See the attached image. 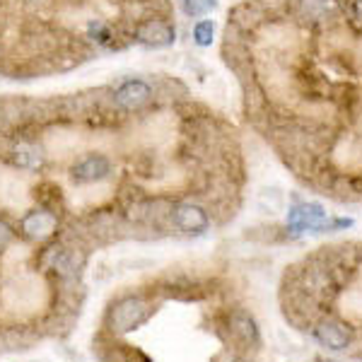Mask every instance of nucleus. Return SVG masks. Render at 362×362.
I'll use <instances>...</instances> for the list:
<instances>
[{
	"label": "nucleus",
	"mask_w": 362,
	"mask_h": 362,
	"mask_svg": "<svg viewBox=\"0 0 362 362\" xmlns=\"http://www.w3.org/2000/svg\"><path fill=\"white\" fill-rule=\"evenodd\" d=\"M312 331L321 346H326L331 350L350 348V343H353V331H350V326L336 317H321L319 321H314Z\"/></svg>",
	"instance_id": "1"
},
{
	"label": "nucleus",
	"mask_w": 362,
	"mask_h": 362,
	"mask_svg": "<svg viewBox=\"0 0 362 362\" xmlns=\"http://www.w3.org/2000/svg\"><path fill=\"white\" fill-rule=\"evenodd\" d=\"M10 239H13V230H10L5 223H0V249H5L10 244Z\"/></svg>",
	"instance_id": "16"
},
{
	"label": "nucleus",
	"mask_w": 362,
	"mask_h": 362,
	"mask_svg": "<svg viewBox=\"0 0 362 362\" xmlns=\"http://www.w3.org/2000/svg\"><path fill=\"white\" fill-rule=\"evenodd\" d=\"M232 336L237 338L242 346H259V329H256V321L249 317L247 312H235L230 319Z\"/></svg>",
	"instance_id": "9"
},
{
	"label": "nucleus",
	"mask_w": 362,
	"mask_h": 362,
	"mask_svg": "<svg viewBox=\"0 0 362 362\" xmlns=\"http://www.w3.org/2000/svg\"><path fill=\"white\" fill-rule=\"evenodd\" d=\"M353 17L362 22V0H355L353 3Z\"/></svg>",
	"instance_id": "17"
},
{
	"label": "nucleus",
	"mask_w": 362,
	"mask_h": 362,
	"mask_svg": "<svg viewBox=\"0 0 362 362\" xmlns=\"http://www.w3.org/2000/svg\"><path fill=\"white\" fill-rule=\"evenodd\" d=\"M329 225L326 220V213L314 203H302V206H295L290 210L288 218V227L293 232H305V230H321V227Z\"/></svg>",
	"instance_id": "7"
},
{
	"label": "nucleus",
	"mask_w": 362,
	"mask_h": 362,
	"mask_svg": "<svg viewBox=\"0 0 362 362\" xmlns=\"http://www.w3.org/2000/svg\"><path fill=\"white\" fill-rule=\"evenodd\" d=\"M172 223L179 232H184V235H203V232L208 230L210 220H208V213L201 206L179 203L177 208H172Z\"/></svg>",
	"instance_id": "6"
},
{
	"label": "nucleus",
	"mask_w": 362,
	"mask_h": 362,
	"mask_svg": "<svg viewBox=\"0 0 362 362\" xmlns=\"http://www.w3.org/2000/svg\"><path fill=\"white\" fill-rule=\"evenodd\" d=\"M70 174H73L75 184H97V181H104L112 174V160L107 155L90 153L75 162Z\"/></svg>",
	"instance_id": "4"
},
{
	"label": "nucleus",
	"mask_w": 362,
	"mask_h": 362,
	"mask_svg": "<svg viewBox=\"0 0 362 362\" xmlns=\"http://www.w3.org/2000/svg\"><path fill=\"white\" fill-rule=\"evenodd\" d=\"M145 317H148V305L140 297H124L112 309V326L114 331L126 334V331H133L136 326L143 324Z\"/></svg>",
	"instance_id": "3"
},
{
	"label": "nucleus",
	"mask_w": 362,
	"mask_h": 362,
	"mask_svg": "<svg viewBox=\"0 0 362 362\" xmlns=\"http://www.w3.org/2000/svg\"><path fill=\"white\" fill-rule=\"evenodd\" d=\"M58 227V220L54 213L49 210H32L22 218V232L32 239H46L56 232Z\"/></svg>",
	"instance_id": "8"
},
{
	"label": "nucleus",
	"mask_w": 362,
	"mask_h": 362,
	"mask_svg": "<svg viewBox=\"0 0 362 362\" xmlns=\"http://www.w3.org/2000/svg\"><path fill=\"white\" fill-rule=\"evenodd\" d=\"M13 160H15V165L20 167V169H39L44 165V155H42V150L37 148L34 143H20L15 148V153H13Z\"/></svg>",
	"instance_id": "11"
},
{
	"label": "nucleus",
	"mask_w": 362,
	"mask_h": 362,
	"mask_svg": "<svg viewBox=\"0 0 362 362\" xmlns=\"http://www.w3.org/2000/svg\"><path fill=\"white\" fill-rule=\"evenodd\" d=\"M136 39L140 44L150 46V49H165L172 46L177 39V29L169 25L167 20H145L136 27Z\"/></svg>",
	"instance_id": "5"
},
{
	"label": "nucleus",
	"mask_w": 362,
	"mask_h": 362,
	"mask_svg": "<svg viewBox=\"0 0 362 362\" xmlns=\"http://www.w3.org/2000/svg\"><path fill=\"white\" fill-rule=\"evenodd\" d=\"M153 102V87L145 80H124L114 90V104L124 112H138Z\"/></svg>",
	"instance_id": "2"
},
{
	"label": "nucleus",
	"mask_w": 362,
	"mask_h": 362,
	"mask_svg": "<svg viewBox=\"0 0 362 362\" xmlns=\"http://www.w3.org/2000/svg\"><path fill=\"white\" fill-rule=\"evenodd\" d=\"M179 5L189 17H203L218 8V0H179Z\"/></svg>",
	"instance_id": "12"
},
{
	"label": "nucleus",
	"mask_w": 362,
	"mask_h": 362,
	"mask_svg": "<svg viewBox=\"0 0 362 362\" xmlns=\"http://www.w3.org/2000/svg\"><path fill=\"white\" fill-rule=\"evenodd\" d=\"M259 206L268 213H278L283 208V194L278 189H264L259 194Z\"/></svg>",
	"instance_id": "14"
},
{
	"label": "nucleus",
	"mask_w": 362,
	"mask_h": 362,
	"mask_svg": "<svg viewBox=\"0 0 362 362\" xmlns=\"http://www.w3.org/2000/svg\"><path fill=\"white\" fill-rule=\"evenodd\" d=\"M338 10V0H300L297 13L305 22H324Z\"/></svg>",
	"instance_id": "10"
},
{
	"label": "nucleus",
	"mask_w": 362,
	"mask_h": 362,
	"mask_svg": "<svg viewBox=\"0 0 362 362\" xmlns=\"http://www.w3.org/2000/svg\"><path fill=\"white\" fill-rule=\"evenodd\" d=\"M87 29H90V37H95V42H99V44H109V42H112V29L104 25V22L92 20Z\"/></svg>",
	"instance_id": "15"
},
{
	"label": "nucleus",
	"mask_w": 362,
	"mask_h": 362,
	"mask_svg": "<svg viewBox=\"0 0 362 362\" xmlns=\"http://www.w3.org/2000/svg\"><path fill=\"white\" fill-rule=\"evenodd\" d=\"M213 37H215V22L201 20L194 25V42L198 46H210L213 44Z\"/></svg>",
	"instance_id": "13"
}]
</instances>
